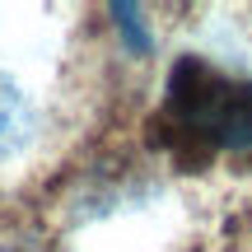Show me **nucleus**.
I'll use <instances>...</instances> for the list:
<instances>
[{
    "label": "nucleus",
    "mask_w": 252,
    "mask_h": 252,
    "mask_svg": "<svg viewBox=\"0 0 252 252\" xmlns=\"http://www.w3.org/2000/svg\"><path fill=\"white\" fill-rule=\"evenodd\" d=\"M33 135V112H28V98L9 84H0V154H14L19 145Z\"/></svg>",
    "instance_id": "f257e3e1"
},
{
    "label": "nucleus",
    "mask_w": 252,
    "mask_h": 252,
    "mask_svg": "<svg viewBox=\"0 0 252 252\" xmlns=\"http://www.w3.org/2000/svg\"><path fill=\"white\" fill-rule=\"evenodd\" d=\"M0 252H52V248H42V243H0Z\"/></svg>",
    "instance_id": "f03ea898"
}]
</instances>
